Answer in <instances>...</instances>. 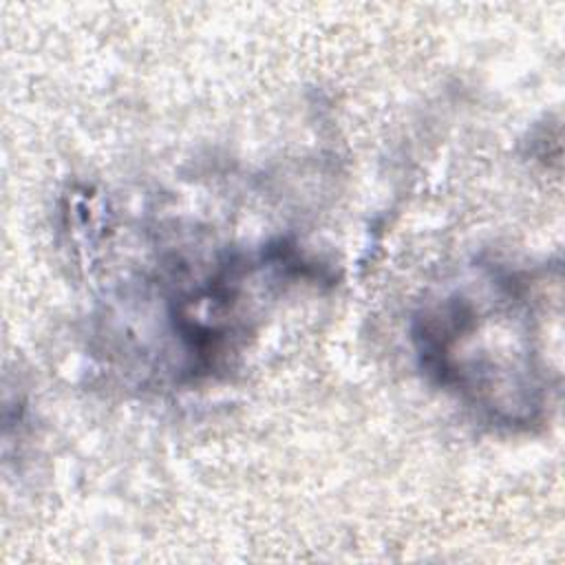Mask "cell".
<instances>
[{
	"instance_id": "6da1fadb",
	"label": "cell",
	"mask_w": 565,
	"mask_h": 565,
	"mask_svg": "<svg viewBox=\"0 0 565 565\" xmlns=\"http://www.w3.org/2000/svg\"><path fill=\"white\" fill-rule=\"evenodd\" d=\"M527 287L519 274L481 269L422 307L413 342L424 373L494 424L527 426L545 404L530 347Z\"/></svg>"
}]
</instances>
